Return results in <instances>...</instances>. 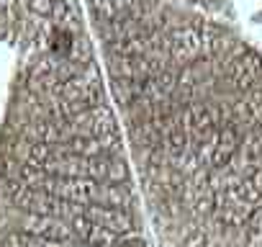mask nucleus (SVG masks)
<instances>
[{
	"label": "nucleus",
	"instance_id": "f257e3e1",
	"mask_svg": "<svg viewBox=\"0 0 262 247\" xmlns=\"http://www.w3.org/2000/svg\"><path fill=\"white\" fill-rule=\"evenodd\" d=\"M100 180H93V178H67V175H47V180L41 183V191L57 196V198H64L70 203H77V206H90V203H98L100 201Z\"/></svg>",
	"mask_w": 262,
	"mask_h": 247
},
{
	"label": "nucleus",
	"instance_id": "f03ea898",
	"mask_svg": "<svg viewBox=\"0 0 262 247\" xmlns=\"http://www.w3.org/2000/svg\"><path fill=\"white\" fill-rule=\"evenodd\" d=\"M165 52L172 67H188L203 57V31L195 26H178L165 31Z\"/></svg>",
	"mask_w": 262,
	"mask_h": 247
},
{
	"label": "nucleus",
	"instance_id": "7ed1b4c3",
	"mask_svg": "<svg viewBox=\"0 0 262 247\" xmlns=\"http://www.w3.org/2000/svg\"><path fill=\"white\" fill-rule=\"evenodd\" d=\"M67 123H70L72 134H82V137H108L116 132V116H113L108 103L88 106Z\"/></svg>",
	"mask_w": 262,
	"mask_h": 247
},
{
	"label": "nucleus",
	"instance_id": "20e7f679",
	"mask_svg": "<svg viewBox=\"0 0 262 247\" xmlns=\"http://www.w3.org/2000/svg\"><path fill=\"white\" fill-rule=\"evenodd\" d=\"M216 123H219V108H211L208 103H190L178 113V129L201 142L213 134Z\"/></svg>",
	"mask_w": 262,
	"mask_h": 247
},
{
	"label": "nucleus",
	"instance_id": "39448f33",
	"mask_svg": "<svg viewBox=\"0 0 262 247\" xmlns=\"http://www.w3.org/2000/svg\"><path fill=\"white\" fill-rule=\"evenodd\" d=\"M180 85V75L175 70H165L155 77H147L142 80V95H139V103L149 106V108H157V106H165L172 100V93L178 90Z\"/></svg>",
	"mask_w": 262,
	"mask_h": 247
},
{
	"label": "nucleus",
	"instance_id": "423d86ee",
	"mask_svg": "<svg viewBox=\"0 0 262 247\" xmlns=\"http://www.w3.org/2000/svg\"><path fill=\"white\" fill-rule=\"evenodd\" d=\"M21 232L34 234V237H44V239H57V242L72 239L70 221L59 219V216H47V214H26L21 221Z\"/></svg>",
	"mask_w": 262,
	"mask_h": 247
},
{
	"label": "nucleus",
	"instance_id": "0eeeda50",
	"mask_svg": "<svg viewBox=\"0 0 262 247\" xmlns=\"http://www.w3.org/2000/svg\"><path fill=\"white\" fill-rule=\"evenodd\" d=\"M82 214L88 219H93L98 227H103L105 232L121 237V234H131L134 232V219L123 209H113V206H100V203H90L82 209Z\"/></svg>",
	"mask_w": 262,
	"mask_h": 247
},
{
	"label": "nucleus",
	"instance_id": "6e6552de",
	"mask_svg": "<svg viewBox=\"0 0 262 247\" xmlns=\"http://www.w3.org/2000/svg\"><path fill=\"white\" fill-rule=\"evenodd\" d=\"M239 147H242V137H239L236 127H234V123H224V127L216 132V137H213L208 168H213V170L226 168L234 160V155L239 152Z\"/></svg>",
	"mask_w": 262,
	"mask_h": 247
},
{
	"label": "nucleus",
	"instance_id": "1a4fd4ad",
	"mask_svg": "<svg viewBox=\"0 0 262 247\" xmlns=\"http://www.w3.org/2000/svg\"><path fill=\"white\" fill-rule=\"evenodd\" d=\"M67 221H70V229H72V239H80L88 247H113V242H116V234L105 232L103 227H98L85 214H75Z\"/></svg>",
	"mask_w": 262,
	"mask_h": 247
},
{
	"label": "nucleus",
	"instance_id": "9d476101",
	"mask_svg": "<svg viewBox=\"0 0 262 247\" xmlns=\"http://www.w3.org/2000/svg\"><path fill=\"white\" fill-rule=\"evenodd\" d=\"M126 183H103L100 186V206H113V209H123L128 211L131 206V193L123 188Z\"/></svg>",
	"mask_w": 262,
	"mask_h": 247
},
{
	"label": "nucleus",
	"instance_id": "9b49d317",
	"mask_svg": "<svg viewBox=\"0 0 262 247\" xmlns=\"http://www.w3.org/2000/svg\"><path fill=\"white\" fill-rule=\"evenodd\" d=\"M242 147H244V152H247L249 157H252V155H254V157H262V121H257V127L244 137V145H242Z\"/></svg>",
	"mask_w": 262,
	"mask_h": 247
},
{
	"label": "nucleus",
	"instance_id": "f8f14e48",
	"mask_svg": "<svg viewBox=\"0 0 262 247\" xmlns=\"http://www.w3.org/2000/svg\"><path fill=\"white\" fill-rule=\"evenodd\" d=\"M247 234H249V242H262V201L254 206L252 216L247 219Z\"/></svg>",
	"mask_w": 262,
	"mask_h": 247
},
{
	"label": "nucleus",
	"instance_id": "ddd939ff",
	"mask_svg": "<svg viewBox=\"0 0 262 247\" xmlns=\"http://www.w3.org/2000/svg\"><path fill=\"white\" fill-rule=\"evenodd\" d=\"M54 6H57V0H26V8H29L34 16H39V18L52 16Z\"/></svg>",
	"mask_w": 262,
	"mask_h": 247
},
{
	"label": "nucleus",
	"instance_id": "4468645a",
	"mask_svg": "<svg viewBox=\"0 0 262 247\" xmlns=\"http://www.w3.org/2000/svg\"><path fill=\"white\" fill-rule=\"evenodd\" d=\"M16 165V157L13 155H6V152H0V180H8V178H18V168Z\"/></svg>",
	"mask_w": 262,
	"mask_h": 247
},
{
	"label": "nucleus",
	"instance_id": "2eb2a0df",
	"mask_svg": "<svg viewBox=\"0 0 262 247\" xmlns=\"http://www.w3.org/2000/svg\"><path fill=\"white\" fill-rule=\"evenodd\" d=\"M113 247H147V242L139 237V234H121V237H116V242H113Z\"/></svg>",
	"mask_w": 262,
	"mask_h": 247
},
{
	"label": "nucleus",
	"instance_id": "dca6fc26",
	"mask_svg": "<svg viewBox=\"0 0 262 247\" xmlns=\"http://www.w3.org/2000/svg\"><path fill=\"white\" fill-rule=\"evenodd\" d=\"M16 3H18V0H0V18L11 16L13 8H16ZM24 3H26V0H24Z\"/></svg>",
	"mask_w": 262,
	"mask_h": 247
}]
</instances>
